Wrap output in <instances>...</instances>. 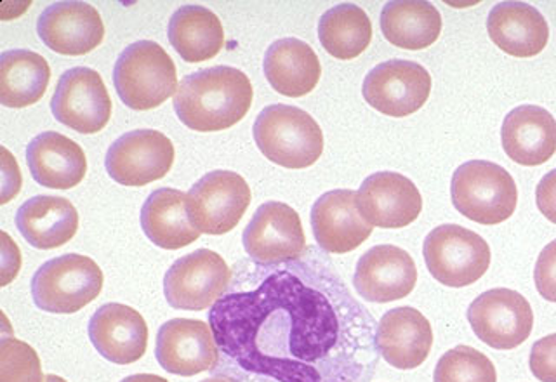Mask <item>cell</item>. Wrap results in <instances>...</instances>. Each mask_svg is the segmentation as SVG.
Returning <instances> with one entry per match:
<instances>
[{"mask_svg":"<svg viewBox=\"0 0 556 382\" xmlns=\"http://www.w3.org/2000/svg\"><path fill=\"white\" fill-rule=\"evenodd\" d=\"M207 315L223 355L278 382H321L318 364L341 338L329 297L287 269L254 291L223 295Z\"/></svg>","mask_w":556,"mask_h":382,"instance_id":"obj_1","label":"cell"},{"mask_svg":"<svg viewBox=\"0 0 556 382\" xmlns=\"http://www.w3.org/2000/svg\"><path fill=\"white\" fill-rule=\"evenodd\" d=\"M504 152L520 165L546 164L556 153V120L547 110L523 104L506 115L501 129Z\"/></svg>","mask_w":556,"mask_h":382,"instance_id":"obj_22","label":"cell"},{"mask_svg":"<svg viewBox=\"0 0 556 382\" xmlns=\"http://www.w3.org/2000/svg\"><path fill=\"white\" fill-rule=\"evenodd\" d=\"M43 382H66L63 378H58V375H54V373H49V375H46V381Z\"/></svg>","mask_w":556,"mask_h":382,"instance_id":"obj_40","label":"cell"},{"mask_svg":"<svg viewBox=\"0 0 556 382\" xmlns=\"http://www.w3.org/2000/svg\"><path fill=\"white\" fill-rule=\"evenodd\" d=\"M468 321L475 335L494 349H515L529 339L534 313L529 301L511 289H492L469 304Z\"/></svg>","mask_w":556,"mask_h":382,"instance_id":"obj_10","label":"cell"},{"mask_svg":"<svg viewBox=\"0 0 556 382\" xmlns=\"http://www.w3.org/2000/svg\"><path fill=\"white\" fill-rule=\"evenodd\" d=\"M252 132L261 153L286 169L312 167L324 152V132L317 120L291 104L266 106Z\"/></svg>","mask_w":556,"mask_h":382,"instance_id":"obj_3","label":"cell"},{"mask_svg":"<svg viewBox=\"0 0 556 382\" xmlns=\"http://www.w3.org/2000/svg\"><path fill=\"white\" fill-rule=\"evenodd\" d=\"M243 247L260 265L300 259L306 251L300 214L283 202H266L243 230Z\"/></svg>","mask_w":556,"mask_h":382,"instance_id":"obj_14","label":"cell"},{"mask_svg":"<svg viewBox=\"0 0 556 382\" xmlns=\"http://www.w3.org/2000/svg\"><path fill=\"white\" fill-rule=\"evenodd\" d=\"M252 98L248 75L233 66H214L182 78L174 110L190 129L217 132L239 124L251 110Z\"/></svg>","mask_w":556,"mask_h":382,"instance_id":"obj_2","label":"cell"},{"mask_svg":"<svg viewBox=\"0 0 556 382\" xmlns=\"http://www.w3.org/2000/svg\"><path fill=\"white\" fill-rule=\"evenodd\" d=\"M534 280L539 294L549 303H556V240L547 243L543 252L539 254Z\"/></svg>","mask_w":556,"mask_h":382,"instance_id":"obj_35","label":"cell"},{"mask_svg":"<svg viewBox=\"0 0 556 382\" xmlns=\"http://www.w3.org/2000/svg\"><path fill=\"white\" fill-rule=\"evenodd\" d=\"M51 110L63 126L80 135H96L112 117V100L96 69L77 66L61 75Z\"/></svg>","mask_w":556,"mask_h":382,"instance_id":"obj_11","label":"cell"},{"mask_svg":"<svg viewBox=\"0 0 556 382\" xmlns=\"http://www.w3.org/2000/svg\"><path fill=\"white\" fill-rule=\"evenodd\" d=\"M265 77L278 94L301 98L309 94L320 80L321 66L308 43L300 39H280L265 54Z\"/></svg>","mask_w":556,"mask_h":382,"instance_id":"obj_26","label":"cell"},{"mask_svg":"<svg viewBox=\"0 0 556 382\" xmlns=\"http://www.w3.org/2000/svg\"><path fill=\"white\" fill-rule=\"evenodd\" d=\"M535 202L547 221L556 225V169L547 173L541 181H539L538 190H535Z\"/></svg>","mask_w":556,"mask_h":382,"instance_id":"obj_36","label":"cell"},{"mask_svg":"<svg viewBox=\"0 0 556 382\" xmlns=\"http://www.w3.org/2000/svg\"><path fill=\"white\" fill-rule=\"evenodd\" d=\"M26 162L31 178L40 187L70 190L83 182L87 173L86 153L66 136L48 130L26 148Z\"/></svg>","mask_w":556,"mask_h":382,"instance_id":"obj_23","label":"cell"},{"mask_svg":"<svg viewBox=\"0 0 556 382\" xmlns=\"http://www.w3.org/2000/svg\"><path fill=\"white\" fill-rule=\"evenodd\" d=\"M42 364L34 347L20 339L0 343V382H43Z\"/></svg>","mask_w":556,"mask_h":382,"instance_id":"obj_33","label":"cell"},{"mask_svg":"<svg viewBox=\"0 0 556 382\" xmlns=\"http://www.w3.org/2000/svg\"><path fill=\"white\" fill-rule=\"evenodd\" d=\"M381 30L396 48L421 51L439 40L442 16L430 2L396 0L382 8Z\"/></svg>","mask_w":556,"mask_h":382,"instance_id":"obj_28","label":"cell"},{"mask_svg":"<svg viewBox=\"0 0 556 382\" xmlns=\"http://www.w3.org/2000/svg\"><path fill=\"white\" fill-rule=\"evenodd\" d=\"M312 228L318 245L330 254L355 251L372 233V225L358 211L353 190L324 193L313 204Z\"/></svg>","mask_w":556,"mask_h":382,"instance_id":"obj_19","label":"cell"},{"mask_svg":"<svg viewBox=\"0 0 556 382\" xmlns=\"http://www.w3.org/2000/svg\"><path fill=\"white\" fill-rule=\"evenodd\" d=\"M434 382H497V372L482 352L471 346H456L442 355L433 375Z\"/></svg>","mask_w":556,"mask_h":382,"instance_id":"obj_32","label":"cell"},{"mask_svg":"<svg viewBox=\"0 0 556 382\" xmlns=\"http://www.w3.org/2000/svg\"><path fill=\"white\" fill-rule=\"evenodd\" d=\"M155 356L162 369L182 378L214 370L219 361L211 326L190 318H174L161 327Z\"/></svg>","mask_w":556,"mask_h":382,"instance_id":"obj_15","label":"cell"},{"mask_svg":"<svg viewBox=\"0 0 556 382\" xmlns=\"http://www.w3.org/2000/svg\"><path fill=\"white\" fill-rule=\"evenodd\" d=\"M122 382H169L167 379L161 378V375H153V373H136V375H129Z\"/></svg>","mask_w":556,"mask_h":382,"instance_id":"obj_38","label":"cell"},{"mask_svg":"<svg viewBox=\"0 0 556 382\" xmlns=\"http://www.w3.org/2000/svg\"><path fill=\"white\" fill-rule=\"evenodd\" d=\"M318 39L330 56L353 60L369 48L372 23L358 5L339 4L320 17Z\"/></svg>","mask_w":556,"mask_h":382,"instance_id":"obj_31","label":"cell"},{"mask_svg":"<svg viewBox=\"0 0 556 382\" xmlns=\"http://www.w3.org/2000/svg\"><path fill=\"white\" fill-rule=\"evenodd\" d=\"M529 365L538 381L556 382V334L535 341Z\"/></svg>","mask_w":556,"mask_h":382,"instance_id":"obj_34","label":"cell"},{"mask_svg":"<svg viewBox=\"0 0 556 382\" xmlns=\"http://www.w3.org/2000/svg\"><path fill=\"white\" fill-rule=\"evenodd\" d=\"M376 346L391 367L417 369L425 364L433 346L431 323L421 311L410 306L390 309L379 320Z\"/></svg>","mask_w":556,"mask_h":382,"instance_id":"obj_21","label":"cell"},{"mask_svg":"<svg viewBox=\"0 0 556 382\" xmlns=\"http://www.w3.org/2000/svg\"><path fill=\"white\" fill-rule=\"evenodd\" d=\"M113 84L126 106L138 112L161 106L179 87L173 58L153 40H139L121 52Z\"/></svg>","mask_w":556,"mask_h":382,"instance_id":"obj_4","label":"cell"},{"mask_svg":"<svg viewBox=\"0 0 556 382\" xmlns=\"http://www.w3.org/2000/svg\"><path fill=\"white\" fill-rule=\"evenodd\" d=\"M417 268L413 257L395 245H376L356 263L353 285L362 300L393 303L414 291Z\"/></svg>","mask_w":556,"mask_h":382,"instance_id":"obj_17","label":"cell"},{"mask_svg":"<svg viewBox=\"0 0 556 382\" xmlns=\"http://www.w3.org/2000/svg\"><path fill=\"white\" fill-rule=\"evenodd\" d=\"M231 269L217 252L199 249L170 266L164 278L167 303L185 311L213 308L230 285Z\"/></svg>","mask_w":556,"mask_h":382,"instance_id":"obj_8","label":"cell"},{"mask_svg":"<svg viewBox=\"0 0 556 382\" xmlns=\"http://www.w3.org/2000/svg\"><path fill=\"white\" fill-rule=\"evenodd\" d=\"M169 42L187 63L213 60L225 46L219 17L202 5H185L169 22Z\"/></svg>","mask_w":556,"mask_h":382,"instance_id":"obj_29","label":"cell"},{"mask_svg":"<svg viewBox=\"0 0 556 382\" xmlns=\"http://www.w3.org/2000/svg\"><path fill=\"white\" fill-rule=\"evenodd\" d=\"M37 31L51 51L63 56H83L104 39V25L98 9L86 2H56L37 22Z\"/></svg>","mask_w":556,"mask_h":382,"instance_id":"obj_18","label":"cell"},{"mask_svg":"<svg viewBox=\"0 0 556 382\" xmlns=\"http://www.w3.org/2000/svg\"><path fill=\"white\" fill-rule=\"evenodd\" d=\"M430 92L428 69L407 60L384 61L370 69L362 86V94L374 110L395 118L421 110Z\"/></svg>","mask_w":556,"mask_h":382,"instance_id":"obj_12","label":"cell"},{"mask_svg":"<svg viewBox=\"0 0 556 382\" xmlns=\"http://www.w3.org/2000/svg\"><path fill=\"white\" fill-rule=\"evenodd\" d=\"M141 228L156 247L167 251L187 247L200 237L190 221L187 193L173 188H161L148 196L141 208Z\"/></svg>","mask_w":556,"mask_h":382,"instance_id":"obj_27","label":"cell"},{"mask_svg":"<svg viewBox=\"0 0 556 382\" xmlns=\"http://www.w3.org/2000/svg\"><path fill=\"white\" fill-rule=\"evenodd\" d=\"M191 225L200 233L225 234L239 225L251 204V188L240 174L213 170L187 193Z\"/></svg>","mask_w":556,"mask_h":382,"instance_id":"obj_9","label":"cell"},{"mask_svg":"<svg viewBox=\"0 0 556 382\" xmlns=\"http://www.w3.org/2000/svg\"><path fill=\"white\" fill-rule=\"evenodd\" d=\"M200 382H239V381H235V379H230V378H208V379H204V381H200Z\"/></svg>","mask_w":556,"mask_h":382,"instance_id":"obj_39","label":"cell"},{"mask_svg":"<svg viewBox=\"0 0 556 382\" xmlns=\"http://www.w3.org/2000/svg\"><path fill=\"white\" fill-rule=\"evenodd\" d=\"M103 282V271L91 257L65 254L37 269L31 297L42 311L72 315L98 300Z\"/></svg>","mask_w":556,"mask_h":382,"instance_id":"obj_6","label":"cell"},{"mask_svg":"<svg viewBox=\"0 0 556 382\" xmlns=\"http://www.w3.org/2000/svg\"><path fill=\"white\" fill-rule=\"evenodd\" d=\"M51 80L48 61L28 49H13L0 56V103L26 109L42 100Z\"/></svg>","mask_w":556,"mask_h":382,"instance_id":"obj_30","label":"cell"},{"mask_svg":"<svg viewBox=\"0 0 556 382\" xmlns=\"http://www.w3.org/2000/svg\"><path fill=\"white\" fill-rule=\"evenodd\" d=\"M426 266L442 285L468 286L478 282L491 266L489 243L465 226L442 225L431 230L422 245Z\"/></svg>","mask_w":556,"mask_h":382,"instance_id":"obj_7","label":"cell"},{"mask_svg":"<svg viewBox=\"0 0 556 382\" xmlns=\"http://www.w3.org/2000/svg\"><path fill=\"white\" fill-rule=\"evenodd\" d=\"M174 147L159 130H130L109 148L106 170L110 178L124 187H147L169 173Z\"/></svg>","mask_w":556,"mask_h":382,"instance_id":"obj_13","label":"cell"},{"mask_svg":"<svg viewBox=\"0 0 556 382\" xmlns=\"http://www.w3.org/2000/svg\"><path fill=\"white\" fill-rule=\"evenodd\" d=\"M89 339L96 352L112 364H135L147 353V321L126 304H104L89 321Z\"/></svg>","mask_w":556,"mask_h":382,"instance_id":"obj_20","label":"cell"},{"mask_svg":"<svg viewBox=\"0 0 556 382\" xmlns=\"http://www.w3.org/2000/svg\"><path fill=\"white\" fill-rule=\"evenodd\" d=\"M356 205L369 225L399 230L421 214L422 196L416 184L402 174L376 173L362 182Z\"/></svg>","mask_w":556,"mask_h":382,"instance_id":"obj_16","label":"cell"},{"mask_svg":"<svg viewBox=\"0 0 556 382\" xmlns=\"http://www.w3.org/2000/svg\"><path fill=\"white\" fill-rule=\"evenodd\" d=\"M492 42L515 58H534L546 49L549 26L543 14L523 2H501L486 17Z\"/></svg>","mask_w":556,"mask_h":382,"instance_id":"obj_24","label":"cell"},{"mask_svg":"<svg viewBox=\"0 0 556 382\" xmlns=\"http://www.w3.org/2000/svg\"><path fill=\"white\" fill-rule=\"evenodd\" d=\"M2 153H4V195H2V204H8L9 200L20 193L22 176H20L16 162L11 158L5 148L2 150Z\"/></svg>","mask_w":556,"mask_h":382,"instance_id":"obj_37","label":"cell"},{"mask_svg":"<svg viewBox=\"0 0 556 382\" xmlns=\"http://www.w3.org/2000/svg\"><path fill=\"white\" fill-rule=\"evenodd\" d=\"M451 195L457 213L485 226L506 221L518 204V188L511 174L486 161H469L457 167Z\"/></svg>","mask_w":556,"mask_h":382,"instance_id":"obj_5","label":"cell"},{"mask_svg":"<svg viewBox=\"0 0 556 382\" xmlns=\"http://www.w3.org/2000/svg\"><path fill=\"white\" fill-rule=\"evenodd\" d=\"M16 226L31 247L51 251L74 239L78 213L63 196H34L17 208Z\"/></svg>","mask_w":556,"mask_h":382,"instance_id":"obj_25","label":"cell"}]
</instances>
